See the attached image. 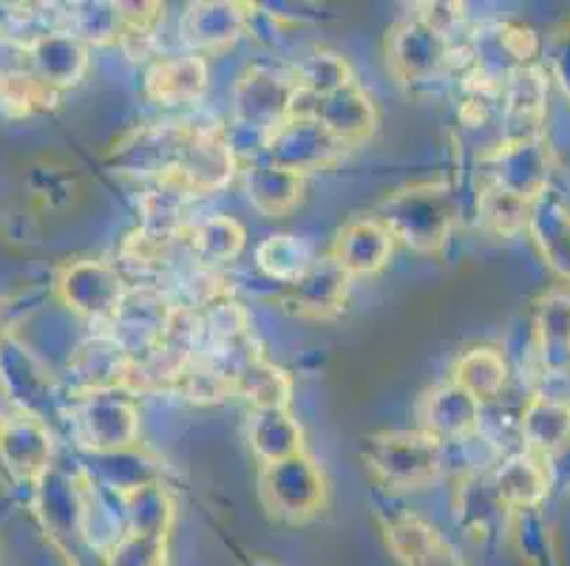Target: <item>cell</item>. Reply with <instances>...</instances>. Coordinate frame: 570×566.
<instances>
[{"label": "cell", "mask_w": 570, "mask_h": 566, "mask_svg": "<svg viewBox=\"0 0 570 566\" xmlns=\"http://www.w3.org/2000/svg\"><path fill=\"white\" fill-rule=\"evenodd\" d=\"M454 207L449 187L423 185L409 187L383 201V216H377L392 232V238H403L409 247L420 252H432L449 236L454 221Z\"/></svg>", "instance_id": "1"}, {"label": "cell", "mask_w": 570, "mask_h": 566, "mask_svg": "<svg viewBox=\"0 0 570 566\" xmlns=\"http://www.w3.org/2000/svg\"><path fill=\"white\" fill-rule=\"evenodd\" d=\"M364 456L372 470L395 490H414L440 474V443L423 430L372 436Z\"/></svg>", "instance_id": "2"}, {"label": "cell", "mask_w": 570, "mask_h": 566, "mask_svg": "<svg viewBox=\"0 0 570 566\" xmlns=\"http://www.w3.org/2000/svg\"><path fill=\"white\" fill-rule=\"evenodd\" d=\"M262 496L269 510L278 516H313L324 502V476L302 454L289 456V459L264 465Z\"/></svg>", "instance_id": "3"}, {"label": "cell", "mask_w": 570, "mask_h": 566, "mask_svg": "<svg viewBox=\"0 0 570 566\" xmlns=\"http://www.w3.org/2000/svg\"><path fill=\"white\" fill-rule=\"evenodd\" d=\"M346 292H350V275L326 256L309 264L302 278L287 284L284 306L304 318H330L344 309Z\"/></svg>", "instance_id": "4"}, {"label": "cell", "mask_w": 570, "mask_h": 566, "mask_svg": "<svg viewBox=\"0 0 570 566\" xmlns=\"http://www.w3.org/2000/svg\"><path fill=\"white\" fill-rule=\"evenodd\" d=\"M392 256V232L386 230L381 218H355L335 238V247L330 252L335 264L344 269L350 278L355 275H375L386 267Z\"/></svg>", "instance_id": "5"}, {"label": "cell", "mask_w": 570, "mask_h": 566, "mask_svg": "<svg viewBox=\"0 0 570 566\" xmlns=\"http://www.w3.org/2000/svg\"><path fill=\"white\" fill-rule=\"evenodd\" d=\"M49 454V434L38 419L26 417V414L0 419V465L3 470L23 476V479H35L46 470Z\"/></svg>", "instance_id": "6"}, {"label": "cell", "mask_w": 570, "mask_h": 566, "mask_svg": "<svg viewBox=\"0 0 570 566\" xmlns=\"http://www.w3.org/2000/svg\"><path fill=\"white\" fill-rule=\"evenodd\" d=\"M60 292L88 318H111L122 306L119 275L102 264H77L60 278Z\"/></svg>", "instance_id": "7"}, {"label": "cell", "mask_w": 570, "mask_h": 566, "mask_svg": "<svg viewBox=\"0 0 570 566\" xmlns=\"http://www.w3.org/2000/svg\"><path fill=\"white\" fill-rule=\"evenodd\" d=\"M480 408L483 405L476 403L469 391H463L458 383L440 386L438 391L423 399V408H420L423 434L434 436L440 445L445 439H454V436L471 434L480 423Z\"/></svg>", "instance_id": "8"}, {"label": "cell", "mask_w": 570, "mask_h": 566, "mask_svg": "<svg viewBox=\"0 0 570 566\" xmlns=\"http://www.w3.org/2000/svg\"><path fill=\"white\" fill-rule=\"evenodd\" d=\"M386 536L395 547L397 558L406 566H465L452 549V544L423 518H395V522L386 524Z\"/></svg>", "instance_id": "9"}, {"label": "cell", "mask_w": 570, "mask_h": 566, "mask_svg": "<svg viewBox=\"0 0 570 566\" xmlns=\"http://www.w3.org/2000/svg\"><path fill=\"white\" fill-rule=\"evenodd\" d=\"M207 86V66L196 54L163 57L148 71V93L163 106H185L199 100Z\"/></svg>", "instance_id": "10"}, {"label": "cell", "mask_w": 570, "mask_h": 566, "mask_svg": "<svg viewBox=\"0 0 570 566\" xmlns=\"http://www.w3.org/2000/svg\"><path fill=\"white\" fill-rule=\"evenodd\" d=\"M29 54H32V75L49 88L71 86L86 69V51L69 31H57V34L35 40Z\"/></svg>", "instance_id": "11"}, {"label": "cell", "mask_w": 570, "mask_h": 566, "mask_svg": "<svg viewBox=\"0 0 570 566\" xmlns=\"http://www.w3.org/2000/svg\"><path fill=\"white\" fill-rule=\"evenodd\" d=\"M539 355L551 374H562L570 363V295H546L537 309Z\"/></svg>", "instance_id": "12"}, {"label": "cell", "mask_w": 570, "mask_h": 566, "mask_svg": "<svg viewBox=\"0 0 570 566\" xmlns=\"http://www.w3.org/2000/svg\"><path fill=\"white\" fill-rule=\"evenodd\" d=\"M236 394H242L256 411H287L293 383L278 366L250 357L236 371Z\"/></svg>", "instance_id": "13"}, {"label": "cell", "mask_w": 570, "mask_h": 566, "mask_svg": "<svg viewBox=\"0 0 570 566\" xmlns=\"http://www.w3.org/2000/svg\"><path fill=\"white\" fill-rule=\"evenodd\" d=\"M522 434L539 454H557L570 436V405L537 394L522 417Z\"/></svg>", "instance_id": "14"}, {"label": "cell", "mask_w": 570, "mask_h": 566, "mask_svg": "<svg viewBox=\"0 0 570 566\" xmlns=\"http://www.w3.org/2000/svg\"><path fill=\"white\" fill-rule=\"evenodd\" d=\"M548 493V474L533 456H514L497 474V496L508 507H533Z\"/></svg>", "instance_id": "15"}, {"label": "cell", "mask_w": 570, "mask_h": 566, "mask_svg": "<svg viewBox=\"0 0 570 566\" xmlns=\"http://www.w3.org/2000/svg\"><path fill=\"white\" fill-rule=\"evenodd\" d=\"M508 368L505 360L497 355V349H471L454 366V380L463 391H469L476 403L483 405L485 399H494L500 388L505 386Z\"/></svg>", "instance_id": "16"}, {"label": "cell", "mask_w": 570, "mask_h": 566, "mask_svg": "<svg viewBox=\"0 0 570 566\" xmlns=\"http://www.w3.org/2000/svg\"><path fill=\"white\" fill-rule=\"evenodd\" d=\"M250 439L267 465L302 454V428L287 411H256Z\"/></svg>", "instance_id": "17"}, {"label": "cell", "mask_w": 570, "mask_h": 566, "mask_svg": "<svg viewBox=\"0 0 570 566\" xmlns=\"http://www.w3.org/2000/svg\"><path fill=\"white\" fill-rule=\"evenodd\" d=\"M55 100V88L40 82L35 75H0V108L12 117L43 111Z\"/></svg>", "instance_id": "18"}, {"label": "cell", "mask_w": 570, "mask_h": 566, "mask_svg": "<svg viewBox=\"0 0 570 566\" xmlns=\"http://www.w3.org/2000/svg\"><path fill=\"white\" fill-rule=\"evenodd\" d=\"M190 244L205 261H230L245 247V230L230 218H210L190 232Z\"/></svg>", "instance_id": "19"}]
</instances>
